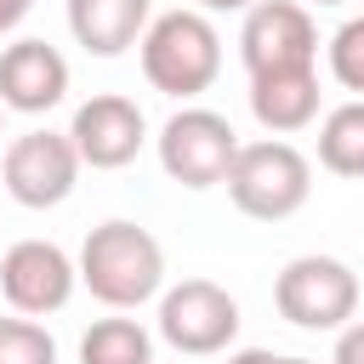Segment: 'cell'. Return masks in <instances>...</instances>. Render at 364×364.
Here are the masks:
<instances>
[{
	"mask_svg": "<svg viewBox=\"0 0 364 364\" xmlns=\"http://www.w3.org/2000/svg\"><path fill=\"white\" fill-rule=\"evenodd\" d=\"M80 284L108 307V313H136L142 301L165 296V245L142 222H97L80 245Z\"/></svg>",
	"mask_w": 364,
	"mask_h": 364,
	"instance_id": "6da1fadb",
	"label": "cell"
},
{
	"mask_svg": "<svg viewBox=\"0 0 364 364\" xmlns=\"http://www.w3.org/2000/svg\"><path fill=\"white\" fill-rule=\"evenodd\" d=\"M142 57V80L176 102H193L199 91L216 85L222 74V34L205 11L193 6H176V11H159L136 46Z\"/></svg>",
	"mask_w": 364,
	"mask_h": 364,
	"instance_id": "7a4b0ae2",
	"label": "cell"
},
{
	"mask_svg": "<svg viewBox=\"0 0 364 364\" xmlns=\"http://www.w3.org/2000/svg\"><path fill=\"white\" fill-rule=\"evenodd\" d=\"M228 199L239 216L250 222H290L307 199H313V159L284 142V136H262V142H245L233 171H228Z\"/></svg>",
	"mask_w": 364,
	"mask_h": 364,
	"instance_id": "3957f363",
	"label": "cell"
},
{
	"mask_svg": "<svg viewBox=\"0 0 364 364\" xmlns=\"http://www.w3.org/2000/svg\"><path fill=\"white\" fill-rule=\"evenodd\" d=\"M239 131L228 125V114H216V108H176L165 125H159V136H154V154H159V171L176 182V188H188V193H205V188H222L228 182V171H233V159H239Z\"/></svg>",
	"mask_w": 364,
	"mask_h": 364,
	"instance_id": "277c9868",
	"label": "cell"
},
{
	"mask_svg": "<svg viewBox=\"0 0 364 364\" xmlns=\"http://www.w3.org/2000/svg\"><path fill=\"white\" fill-rule=\"evenodd\" d=\"M273 307L296 330H347L358 313V273L341 256H290L273 279Z\"/></svg>",
	"mask_w": 364,
	"mask_h": 364,
	"instance_id": "5b68a950",
	"label": "cell"
},
{
	"mask_svg": "<svg viewBox=\"0 0 364 364\" xmlns=\"http://www.w3.org/2000/svg\"><path fill=\"white\" fill-rule=\"evenodd\" d=\"M154 324H159L165 347H176L188 358H216L239 336V301L216 279H182V284H165Z\"/></svg>",
	"mask_w": 364,
	"mask_h": 364,
	"instance_id": "8992f818",
	"label": "cell"
},
{
	"mask_svg": "<svg viewBox=\"0 0 364 364\" xmlns=\"http://www.w3.org/2000/svg\"><path fill=\"white\" fill-rule=\"evenodd\" d=\"M239 63L250 80L318 63V23L301 0H256L239 23Z\"/></svg>",
	"mask_w": 364,
	"mask_h": 364,
	"instance_id": "52a82bcc",
	"label": "cell"
},
{
	"mask_svg": "<svg viewBox=\"0 0 364 364\" xmlns=\"http://www.w3.org/2000/svg\"><path fill=\"white\" fill-rule=\"evenodd\" d=\"M80 171L85 165H80L68 131H23L0 154V188L23 210H57L80 188Z\"/></svg>",
	"mask_w": 364,
	"mask_h": 364,
	"instance_id": "ba28073f",
	"label": "cell"
},
{
	"mask_svg": "<svg viewBox=\"0 0 364 364\" xmlns=\"http://www.w3.org/2000/svg\"><path fill=\"white\" fill-rule=\"evenodd\" d=\"M74 290H80V262L57 239H17L0 256V296L23 318L63 313L74 301Z\"/></svg>",
	"mask_w": 364,
	"mask_h": 364,
	"instance_id": "9c48e42d",
	"label": "cell"
},
{
	"mask_svg": "<svg viewBox=\"0 0 364 364\" xmlns=\"http://www.w3.org/2000/svg\"><path fill=\"white\" fill-rule=\"evenodd\" d=\"M68 142H74L80 165H91V171H119V165H131V159L142 154L148 119H142V108H136L131 97L97 91V97H85V102L74 108Z\"/></svg>",
	"mask_w": 364,
	"mask_h": 364,
	"instance_id": "30bf717a",
	"label": "cell"
},
{
	"mask_svg": "<svg viewBox=\"0 0 364 364\" xmlns=\"http://www.w3.org/2000/svg\"><path fill=\"white\" fill-rule=\"evenodd\" d=\"M68 97V57L51 40L0 46V108L6 114H51Z\"/></svg>",
	"mask_w": 364,
	"mask_h": 364,
	"instance_id": "8fae6325",
	"label": "cell"
},
{
	"mask_svg": "<svg viewBox=\"0 0 364 364\" xmlns=\"http://www.w3.org/2000/svg\"><path fill=\"white\" fill-rule=\"evenodd\" d=\"M154 23V0H68V34L91 57H125L142 46Z\"/></svg>",
	"mask_w": 364,
	"mask_h": 364,
	"instance_id": "7c38bea8",
	"label": "cell"
},
{
	"mask_svg": "<svg viewBox=\"0 0 364 364\" xmlns=\"http://www.w3.org/2000/svg\"><path fill=\"white\" fill-rule=\"evenodd\" d=\"M250 114L267 136H296L318 119V68L296 74H262L250 80Z\"/></svg>",
	"mask_w": 364,
	"mask_h": 364,
	"instance_id": "4fadbf2b",
	"label": "cell"
},
{
	"mask_svg": "<svg viewBox=\"0 0 364 364\" xmlns=\"http://www.w3.org/2000/svg\"><path fill=\"white\" fill-rule=\"evenodd\" d=\"M318 165L330 176L364 182V97H347L318 119Z\"/></svg>",
	"mask_w": 364,
	"mask_h": 364,
	"instance_id": "5bb4252c",
	"label": "cell"
},
{
	"mask_svg": "<svg viewBox=\"0 0 364 364\" xmlns=\"http://www.w3.org/2000/svg\"><path fill=\"white\" fill-rule=\"evenodd\" d=\"M80 364H154V330L125 313L91 318V330L80 336Z\"/></svg>",
	"mask_w": 364,
	"mask_h": 364,
	"instance_id": "9a60e30c",
	"label": "cell"
},
{
	"mask_svg": "<svg viewBox=\"0 0 364 364\" xmlns=\"http://www.w3.org/2000/svg\"><path fill=\"white\" fill-rule=\"evenodd\" d=\"M0 364H57V336L40 318H0Z\"/></svg>",
	"mask_w": 364,
	"mask_h": 364,
	"instance_id": "2e32d148",
	"label": "cell"
},
{
	"mask_svg": "<svg viewBox=\"0 0 364 364\" xmlns=\"http://www.w3.org/2000/svg\"><path fill=\"white\" fill-rule=\"evenodd\" d=\"M324 57H330V80H336L341 91L364 97V17H347V23L330 34Z\"/></svg>",
	"mask_w": 364,
	"mask_h": 364,
	"instance_id": "e0dca14e",
	"label": "cell"
},
{
	"mask_svg": "<svg viewBox=\"0 0 364 364\" xmlns=\"http://www.w3.org/2000/svg\"><path fill=\"white\" fill-rule=\"evenodd\" d=\"M330 364H364V318H353L347 330H336V353Z\"/></svg>",
	"mask_w": 364,
	"mask_h": 364,
	"instance_id": "ac0fdd59",
	"label": "cell"
},
{
	"mask_svg": "<svg viewBox=\"0 0 364 364\" xmlns=\"http://www.w3.org/2000/svg\"><path fill=\"white\" fill-rule=\"evenodd\" d=\"M228 364H313V358H290V353H267V347H239V353H228Z\"/></svg>",
	"mask_w": 364,
	"mask_h": 364,
	"instance_id": "d6986e66",
	"label": "cell"
},
{
	"mask_svg": "<svg viewBox=\"0 0 364 364\" xmlns=\"http://www.w3.org/2000/svg\"><path fill=\"white\" fill-rule=\"evenodd\" d=\"M28 11H34V0H0V40H6V34L28 17Z\"/></svg>",
	"mask_w": 364,
	"mask_h": 364,
	"instance_id": "ffe728a7",
	"label": "cell"
},
{
	"mask_svg": "<svg viewBox=\"0 0 364 364\" xmlns=\"http://www.w3.org/2000/svg\"><path fill=\"white\" fill-rule=\"evenodd\" d=\"M250 6H256V0H193V11H205V17H210V11H250Z\"/></svg>",
	"mask_w": 364,
	"mask_h": 364,
	"instance_id": "44dd1931",
	"label": "cell"
},
{
	"mask_svg": "<svg viewBox=\"0 0 364 364\" xmlns=\"http://www.w3.org/2000/svg\"><path fill=\"white\" fill-rule=\"evenodd\" d=\"M313 6H347V0H313Z\"/></svg>",
	"mask_w": 364,
	"mask_h": 364,
	"instance_id": "7402d4cb",
	"label": "cell"
},
{
	"mask_svg": "<svg viewBox=\"0 0 364 364\" xmlns=\"http://www.w3.org/2000/svg\"><path fill=\"white\" fill-rule=\"evenodd\" d=\"M0 136H6V108H0Z\"/></svg>",
	"mask_w": 364,
	"mask_h": 364,
	"instance_id": "603a6c76",
	"label": "cell"
}]
</instances>
